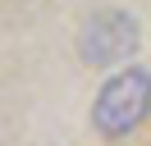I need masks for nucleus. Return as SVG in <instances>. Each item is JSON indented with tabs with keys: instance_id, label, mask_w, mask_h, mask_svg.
<instances>
[{
	"instance_id": "obj_1",
	"label": "nucleus",
	"mask_w": 151,
	"mask_h": 146,
	"mask_svg": "<svg viewBox=\"0 0 151 146\" xmlns=\"http://www.w3.org/2000/svg\"><path fill=\"white\" fill-rule=\"evenodd\" d=\"M151 114V73L128 64L119 69L92 100V128L101 137H128Z\"/></svg>"
},
{
	"instance_id": "obj_2",
	"label": "nucleus",
	"mask_w": 151,
	"mask_h": 146,
	"mask_svg": "<svg viewBox=\"0 0 151 146\" xmlns=\"http://www.w3.org/2000/svg\"><path fill=\"white\" fill-rule=\"evenodd\" d=\"M137 50V18L124 9H101L83 23L78 32V55L92 69H114Z\"/></svg>"
}]
</instances>
